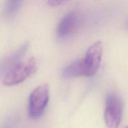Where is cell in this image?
<instances>
[{
	"label": "cell",
	"mask_w": 128,
	"mask_h": 128,
	"mask_svg": "<svg viewBox=\"0 0 128 128\" xmlns=\"http://www.w3.org/2000/svg\"><path fill=\"white\" fill-rule=\"evenodd\" d=\"M28 48V43L24 44L17 51L1 61L0 62V76L1 74H4V76L10 70L21 62V60L26 54Z\"/></svg>",
	"instance_id": "obj_6"
},
{
	"label": "cell",
	"mask_w": 128,
	"mask_h": 128,
	"mask_svg": "<svg viewBox=\"0 0 128 128\" xmlns=\"http://www.w3.org/2000/svg\"><path fill=\"white\" fill-rule=\"evenodd\" d=\"M23 1L11 0L6 1L2 10L1 16L4 20H11L18 14L22 6Z\"/></svg>",
	"instance_id": "obj_8"
},
{
	"label": "cell",
	"mask_w": 128,
	"mask_h": 128,
	"mask_svg": "<svg viewBox=\"0 0 128 128\" xmlns=\"http://www.w3.org/2000/svg\"><path fill=\"white\" fill-rule=\"evenodd\" d=\"M62 76L66 79L86 76V70L83 59L76 60L66 66L62 71Z\"/></svg>",
	"instance_id": "obj_7"
},
{
	"label": "cell",
	"mask_w": 128,
	"mask_h": 128,
	"mask_svg": "<svg viewBox=\"0 0 128 128\" xmlns=\"http://www.w3.org/2000/svg\"><path fill=\"white\" fill-rule=\"evenodd\" d=\"M66 1H48V4L49 6H52V7H54V6H59L62 5V4L65 3Z\"/></svg>",
	"instance_id": "obj_9"
},
{
	"label": "cell",
	"mask_w": 128,
	"mask_h": 128,
	"mask_svg": "<svg viewBox=\"0 0 128 128\" xmlns=\"http://www.w3.org/2000/svg\"><path fill=\"white\" fill-rule=\"evenodd\" d=\"M37 68V62L34 58L25 62H21L8 71L2 78L3 84L6 86H16L24 82L31 76Z\"/></svg>",
	"instance_id": "obj_1"
},
{
	"label": "cell",
	"mask_w": 128,
	"mask_h": 128,
	"mask_svg": "<svg viewBox=\"0 0 128 128\" xmlns=\"http://www.w3.org/2000/svg\"><path fill=\"white\" fill-rule=\"evenodd\" d=\"M50 100V88L48 84L38 86L32 91L29 98V116L38 120L43 114Z\"/></svg>",
	"instance_id": "obj_3"
},
{
	"label": "cell",
	"mask_w": 128,
	"mask_h": 128,
	"mask_svg": "<svg viewBox=\"0 0 128 128\" xmlns=\"http://www.w3.org/2000/svg\"><path fill=\"white\" fill-rule=\"evenodd\" d=\"M126 128H128V126H127V127H126Z\"/></svg>",
	"instance_id": "obj_11"
},
{
	"label": "cell",
	"mask_w": 128,
	"mask_h": 128,
	"mask_svg": "<svg viewBox=\"0 0 128 128\" xmlns=\"http://www.w3.org/2000/svg\"><path fill=\"white\" fill-rule=\"evenodd\" d=\"M80 23V16L76 11H71L65 14L59 22L57 34L60 38L70 37L77 30Z\"/></svg>",
	"instance_id": "obj_5"
},
{
	"label": "cell",
	"mask_w": 128,
	"mask_h": 128,
	"mask_svg": "<svg viewBox=\"0 0 128 128\" xmlns=\"http://www.w3.org/2000/svg\"><path fill=\"white\" fill-rule=\"evenodd\" d=\"M103 54V44L101 41L95 42L89 48L83 61L86 70V77L96 74L100 68Z\"/></svg>",
	"instance_id": "obj_4"
},
{
	"label": "cell",
	"mask_w": 128,
	"mask_h": 128,
	"mask_svg": "<svg viewBox=\"0 0 128 128\" xmlns=\"http://www.w3.org/2000/svg\"><path fill=\"white\" fill-rule=\"evenodd\" d=\"M14 120H10L1 128H14Z\"/></svg>",
	"instance_id": "obj_10"
},
{
	"label": "cell",
	"mask_w": 128,
	"mask_h": 128,
	"mask_svg": "<svg viewBox=\"0 0 128 128\" xmlns=\"http://www.w3.org/2000/svg\"><path fill=\"white\" fill-rule=\"evenodd\" d=\"M123 104L121 98L116 93L111 92L106 98L104 121L108 128H119L122 121Z\"/></svg>",
	"instance_id": "obj_2"
}]
</instances>
